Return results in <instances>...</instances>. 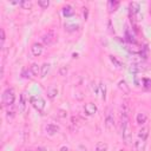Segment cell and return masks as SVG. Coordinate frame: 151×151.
Masks as SVG:
<instances>
[{"mask_svg":"<svg viewBox=\"0 0 151 151\" xmlns=\"http://www.w3.org/2000/svg\"><path fill=\"white\" fill-rule=\"evenodd\" d=\"M117 86H118V88H119L124 94H129V93H130V86L127 85V83H126L124 79H120V80L118 81Z\"/></svg>","mask_w":151,"mask_h":151,"instance_id":"7c38bea8","label":"cell"},{"mask_svg":"<svg viewBox=\"0 0 151 151\" xmlns=\"http://www.w3.org/2000/svg\"><path fill=\"white\" fill-rule=\"evenodd\" d=\"M130 110L126 103L122 104V111H120V133L122 138L125 144H130L132 139V130H131V124H130Z\"/></svg>","mask_w":151,"mask_h":151,"instance_id":"6da1fadb","label":"cell"},{"mask_svg":"<svg viewBox=\"0 0 151 151\" xmlns=\"http://www.w3.org/2000/svg\"><path fill=\"white\" fill-rule=\"evenodd\" d=\"M38 5H39L42 9H45V8H47V7L50 6V1H48V0H39V1H38Z\"/></svg>","mask_w":151,"mask_h":151,"instance_id":"4316f807","label":"cell"},{"mask_svg":"<svg viewBox=\"0 0 151 151\" xmlns=\"http://www.w3.org/2000/svg\"><path fill=\"white\" fill-rule=\"evenodd\" d=\"M27 151H31V150H27Z\"/></svg>","mask_w":151,"mask_h":151,"instance_id":"836d02e7","label":"cell"},{"mask_svg":"<svg viewBox=\"0 0 151 151\" xmlns=\"http://www.w3.org/2000/svg\"><path fill=\"white\" fill-rule=\"evenodd\" d=\"M29 70H31V72H32V74H33L34 77H38V76H40L41 66H39L37 63H33V64L29 66Z\"/></svg>","mask_w":151,"mask_h":151,"instance_id":"d6986e66","label":"cell"},{"mask_svg":"<svg viewBox=\"0 0 151 151\" xmlns=\"http://www.w3.org/2000/svg\"><path fill=\"white\" fill-rule=\"evenodd\" d=\"M46 94H47V97H48L50 99H54V98L58 96V88H57L55 86L51 85V86L47 87V90H46Z\"/></svg>","mask_w":151,"mask_h":151,"instance_id":"2e32d148","label":"cell"},{"mask_svg":"<svg viewBox=\"0 0 151 151\" xmlns=\"http://www.w3.org/2000/svg\"><path fill=\"white\" fill-rule=\"evenodd\" d=\"M14 116H15V113H14L13 106L7 107V110H6V118H7V120H12L14 118Z\"/></svg>","mask_w":151,"mask_h":151,"instance_id":"7402d4cb","label":"cell"},{"mask_svg":"<svg viewBox=\"0 0 151 151\" xmlns=\"http://www.w3.org/2000/svg\"><path fill=\"white\" fill-rule=\"evenodd\" d=\"M142 83H143V87L145 90H150L151 88V79L150 78H143Z\"/></svg>","mask_w":151,"mask_h":151,"instance_id":"d4e9b609","label":"cell"},{"mask_svg":"<svg viewBox=\"0 0 151 151\" xmlns=\"http://www.w3.org/2000/svg\"><path fill=\"white\" fill-rule=\"evenodd\" d=\"M25 110H26V98H25V94L21 93V94H20V98H19L18 111H19V113H24Z\"/></svg>","mask_w":151,"mask_h":151,"instance_id":"5bb4252c","label":"cell"},{"mask_svg":"<svg viewBox=\"0 0 151 151\" xmlns=\"http://www.w3.org/2000/svg\"><path fill=\"white\" fill-rule=\"evenodd\" d=\"M50 70H51V65H50L48 63H44V64L41 65V71H40V78H45V77H46V76L48 74Z\"/></svg>","mask_w":151,"mask_h":151,"instance_id":"ac0fdd59","label":"cell"},{"mask_svg":"<svg viewBox=\"0 0 151 151\" xmlns=\"http://www.w3.org/2000/svg\"><path fill=\"white\" fill-rule=\"evenodd\" d=\"M98 86H99V92H98V93H100L101 99L105 100V98H106V85H105L104 83H100Z\"/></svg>","mask_w":151,"mask_h":151,"instance_id":"44dd1931","label":"cell"},{"mask_svg":"<svg viewBox=\"0 0 151 151\" xmlns=\"http://www.w3.org/2000/svg\"><path fill=\"white\" fill-rule=\"evenodd\" d=\"M45 131L48 136H54L57 134L59 131H60V127L57 125V124H53V123H50L45 126Z\"/></svg>","mask_w":151,"mask_h":151,"instance_id":"ba28073f","label":"cell"},{"mask_svg":"<svg viewBox=\"0 0 151 151\" xmlns=\"http://www.w3.org/2000/svg\"><path fill=\"white\" fill-rule=\"evenodd\" d=\"M59 116H60V117H66V116H67V112L64 111V110H59Z\"/></svg>","mask_w":151,"mask_h":151,"instance_id":"1f68e13d","label":"cell"},{"mask_svg":"<svg viewBox=\"0 0 151 151\" xmlns=\"http://www.w3.org/2000/svg\"><path fill=\"white\" fill-rule=\"evenodd\" d=\"M14 101H15V91H14V88H13V87L6 88V90L2 92V96H1L2 106H4V107L13 106Z\"/></svg>","mask_w":151,"mask_h":151,"instance_id":"7a4b0ae2","label":"cell"},{"mask_svg":"<svg viewBox=\"0 0 151 151\" xmlns=\"http://www.w3.org/2000/svg\"><path fill=\"white\" fill-rule=\"evenodd\" d=\"M44 51V46L40 42H33L31 46V53L33 57H40Z\"/></svg>","mask_w":151,"mask_h":151,"instance_id":"8992f818","label":"cell"},{"mask_svg":"<svg viewBox=\"0 0 151 151\" xmlns=\"http://www.w3.org/2000/svg\"><path fill=\"white\" fill-rule=\"evenodd\" d=\"M61 13H63V15H64L65 18H71V17L74 14V9H73V7H72V6L66 5V6H64V7H63Z\"/></svg>","mask_w":151,"mask_h":151,"instance_id":"9a60e30c","label":"cell"},{"mask_svg":"<svg viewBox=\"0 0 151 151\" xmlns=\"http://www.w3.org/2000/svg\"><path fill=\"white\" fill-rule=\"evenodd\" d=\"M59 73H60V76H66V74H67V67H66V66L61 67L60 71H59Z\"/></svg>","mask_w":151,"mask_h":151,"instance_id":"4dcf8cb0","label":"cell"},{"mask_svg":"<svg viewBox=\"0 0 151 151\" xmlns=\"http://www.w3.org/2000/svg\"><path fill=\"white\" fill-rule=\"evenodd\" d=\"M76 151H88V149H87L85 145L80 144V145H78V146H77V150H76Z\"/></svg>","mask_w":151,"mask_h":151,"instance_id":"f546056e","label":"cell"},{"mask_svg":"<svg viewBox=\"0 0 151 151\" xmlns=\"http://www.w3.org/2000/svg\"><path fill=\"white\" fill-rule=\"evenodd\" d=\"M94 151H107V144L104 142H98Z\"/></svg>","mask_w":151,"mask_h":151,"instance_id":"603a6c76","label":"cell"},{"mask_svg":"<svg viewBox=\"0 0 151 151\" xmlns=\"http://www.w3.org/2000/svg\"><path fill=\"white\" fill-rule=\"evenodd\" d=\"M145 147H146V140L137 138V140L133 144V150L134 151H145Z\"/></svg>","mask_w":151,"mask_h":151,"instance_id":"9c48e42d","label":"cell"},{"mask_svg":"<svg viewBox=\"0 0 151 151\" xmlns=\"http://www.w3.org/2000/svg\"><path fill=\"white\" fill-rule=\"evenodd\" d=\"M104 125L106 127L107 131H113L114 130V126H116V120H114V114H113V111L112 109H107L106 110V113H105V119H104Z\"/></svg>","mask_w":151,"mask_h":151,"instance_id":"3957f363","label":"cell"},{"mask_svg":"<svg viewBox=\"0 0 151 151\" xmlns=\"http://www.w3.org/2000/svg\"><path fill=\"white\" fill-rule=\"evenodd\" d=\"M97 110H98V107H97V105L94 103H91L90 101V103H86L84 105V112H85L86 116H93V114H96Z\"/></svg>","mask_w":151,"mask_h":151,"instance_id":"52a82bcc","label":"cell"},{"mask_svg":"<svg viewBox=\"0 0 151 151\" xmlns=\"http://www.w3.org/2000/svg\"><path fill=\"white\" fill-rule=\"evenodd\" d=\"M65 29L67 31V32H73V31H76L79 26L77 25V24H71L70 21H67V22H65Z\"/></svg>","mask_w":151,"mask_h":151,"instance_id":"ffe728a7","label":"cell"},{"mask_svg":"<svg viewBox=\"0 0 151 151\" xmlns=\"http://www.w3.org/2000/svg\"><path fill=\"white\" fill-rule=\"evenodd\" d=\"M139 9H140V7H139V4H138V2L132 1V2L129 4V12H130V14H132L133 17L137 15V14H139Z\"/></svg>","mask_w":151,"mask_h":151,"instance_id":"8fae6325","label":"cell"},{"mask_svg":"<svg viewBox=\"0 0 151 151\" xmlns=\"http://www.w3.org/2000/svg\"><path fill=\"white\" fill-rule=\"evenodd\" d=\"M60 151H68V147L64 145V146H61V147H60Z\"/></svg>","mask_w":151,"mask_h":151,"instance_id":"d6a6232c","label":"cell"},{"mask_svg":"<svg viewBox=\"0 0 151 151\" xmlns=\"http://www.w3.org/2000/svg\"><path fill=\"white\" fill-rule=\"evenodd\" d=\"M29 103L32 104V106L38 111V112H42L45 106H46V103H45V99L39 97V96H32L29 98Z\"/></svg>","mask_w":151,"mask_h":151,"instance_id":"277c9868","label":"cell"},{"mask_svg":"<svg viewBox=\"0 0 151 151\" xmlns=\"http://www.w3.org/2000/svg\"><path fill=\"white\" fill-rule=\"evenodd\" d=\"M21 76H22L24 78H26V79H32V78L34 77V76L32 74V72H31V70H29V68H24V71H22Z\"/></svg>","mask_w":151,"mask_h":151,"instance_id":"cb8c5ba5","label":"cell"},{"mask_svg":"<svg viewBox=\"0 0 151 151\" xmlns=\"http://www.w3.org/2000/svg\"><path fill=\"white\" fill-rule=\"evenodd\" d=\"M119 1H116V0H109L107 4H106V7H107V11L109 13H113L117 11V8L119 7Z\"/></svg>","mask_w":151,"mask_h":151,"instance_id":"4fadbf2b","label":"cell"},{"mask_svg":"<svg viewBox=\"0 0 151 151\" xmlns=\"http://www.w3.org/2000/svg\"><path fill=\"white\" fill-rule=\"evenodd\" d=\"M110 60H111V61H112V63H113V64H114L117 67H120V66H122L120 61H119V60H118L116 57H113V55H110Z\"/></svg>","mask_w":151,"mask_h":151,"instance_id":"83f0119b","label":"cell"},{"mask_svg":"<svg viewBox=\"0 0 151 151\" xmlns=\"http://www.w3.org/2000/svg\"><path fill=\"white\" fill-rule=\"evenodd\" d=\"M20 6H21L24 9H31L32 2L28 1V0H24V1H20Z\"/></svg>","mask_w":151,"mask_h":151,"instance_id":"484cf974","label":"cell"},{"mask_svg":"<svg viewBox=\"0 0 151 151\" xmlns=\"http://www.w3.org/2000/svg\"><path fill=\"white\" fill-rule=\"evenodd\" d=\"M146 120H147V114H146L145 112H139V113H137V116H136V122H137L138 125H144V124L146 123Z\"/></svg>","mask_w":151,"mask_h":151,"instance_id":"e0dca14e","label":"cell"},{"mask_svg":"<svg viewBox=\"0 0 151 151\" xmlns=\"http://www.w3.org/2000/svg\"><path fill=\"white\" fill-rule=\"evenodd\" d=\"M0 34H1V47L4 46V44H5V39H6V35H5V31H4V28H1L0 29Z\"/></svg>","mask_w":151,"mask_h":151,"instance_id":"f1b7e54d","label":"cell"},{"mask_svg":"<svg viewBox=\"0 0 151 151\" xmlns=\"http://www.w3.org/2000/svg\"><path fill=\"white\" fill-rule=\"evenodd\" d=\"M149 131H150V129H149L147 126H142V127L139 129V131H138L137 138L146 140V139L149 138V134H150V132H149Z\"/></svg>","mask_w":151,"mask_h":151,"instance_id":"30bf717a","label":"cell"},{"mask_svg":"<svg viewBox=\"0 0 151 151\" xmlns=\"http://www.w3.org/2000/svg\"><path fill=\"white\" fill-rule=\"evenodd\" d=\"M41 40H42V44L50 46V45H52V44H54L57 41V34H55L54 31H48L47 33H45L42 35Z\"/></svg>","mask_w":151,"mask_h":151,"instance_id":"5b68a950","label":"cell"}]
</instances>
